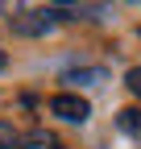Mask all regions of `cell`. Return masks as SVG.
<instances>
[{
    "instance_id": "cell-3",
    "label": "cell",
    "mask_w": 141,
    "mask_h": 149,
    "mask_svg": "<svg viewBox=\"0 0 141 149\" xmlns=\"http://www.w3.org/2000/svg\"><path fill=\"white\" fill-rule=\"evenodd\" d=\"M21 145H25V137L17 133L8 120H0V149H21Z\"/></svg>"
},
{
    "instance_id": "cell-8",
    "label": "cell",
    "mask_w": 141,
    "mask_h": 149,
    "mask_svg": "<svg viewBox=\"0 0 141 149\" xmlns=\"http://www.w3.org/2000/svg\"><path fill=\"white\" fill-rule=\"evenodd\" d=\"M0 66H4V54H0Z\"/></svg>"
},
{
    "instance_id": "cell-7",
    "label": "cell",
    "mask_w": 141,
    "mask_h": 149,
    "mask_svg": "<svg viewBox=\"0 0 141 149\" xmlns=\"http://www.w3.org/2000/svg\"><path fill=\"white\" fill-rule=\"evenodd\" d=\"M25 145H50V137H46V133H29V137H25Z\"/></svg>"
},
{
    "instance_id": "cell-4",
    "label": "cell",
    "mask_w": 141,
    "mask_h": 149,
    "mask_svg": "<svg viewBox=\"0 0 141 149\" xmlns=\"http://www.w3.org/2000/svg\"><path fill=\"white\" fill-rule=\"evenodd\" d=\"M120 128H125V133H133V137H141V108H125L120 112Z\"/></svg>"
},
{
    "instance_id": "cell-5",
    "label": "cell",
    "mask_w": 141,
    "mask_h": 149,
    "mask_svg": "<svg viewBox=\"0 0 141 149\" xmlns=\"http://www.w3.org/2000/svg\"><path fill=\"white\" fill-rule=\"evenodd\" d=\"M104 79V70H70L66 74V83H100Z\"/></svg>"
},
{
    "instance_id": "cell-9",
    "label": "cell",
    "mask_w": 141,
    "mask_h": 149,
    "mask_svg": "<svg viewBox=\"0 0 141 149\" xmlns=\"http://www.w3.org/2000/svg\"><path fill=\"white\" fill-rule=\"evenodd\" d=\"M54 149H58V145H54Z\"/></svg>"
},
{
    "instance_id": "cell-1",
    "label": "cell",
    "mask_w": 141,
    "mask_h": 149,
    "mask_svg": "<svg viewBox=\"0 0 141 149\" xmlns=\"http://www.w3.org/2000/svg\"><path fill=\"white\" fill-rule=\"evenodd\" d=\"M50 112H54V116H62V120H70V124H83L87 116H91V104H87L83 95H70V91H58V95L50 100Z\"/></svg>"
},
{
    "instance_id": "cell-2",
    "label": "cell",
    "mask_w": 141,
    "mask_h": 149,
    "mask_svg": "<svg viewBox=\"0 0 141 149\" xmlns=\"http://www.w3.org/2000/svg\"><path fill=\"white\" fill-rule=\"evenodd\" d=\"M50 17H54L50 8H46V13H17V17H13V29H17V33L38 37V33H46V29H50Z\"/></svg>"
},
{
    "instance_id": "cell-6",
    "label": "cell",
    "mask_w": 141,
    "mask_h": 149,
    "mask_svg": "<svg viewBox=\"0 0 141 149\" xmlns=\"http://www.w3.org/2000/svg\"><path fill=\"white\" fill-rule=\"evenodd\" d=\"M125 83H129V87H133V91H137V95H141V66H133V70H129V74H125Z\"/></svg>"
}]
</instances>
